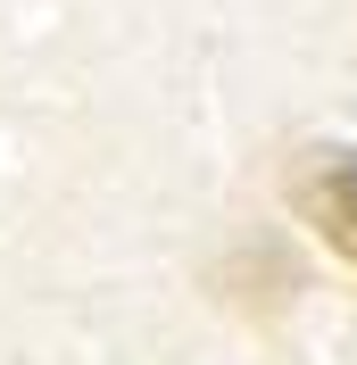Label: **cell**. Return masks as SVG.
Here are the masks:
<instances>
[{"instance_id": "cell-1", "label": "cell", "mask_w": 357, "mask_h": 365, "mask_svg": "<svg viewBox=\"0 0 357 365\" xmlns=\"http://www.w3.org/2000/svg\"><path fill=\"white\" fill-rule=\"evenodd\" d=\"M283 191H291V216L357 266V150H299Z\"/></svg>"}]
</instances>
